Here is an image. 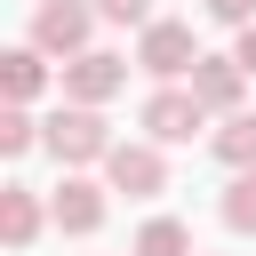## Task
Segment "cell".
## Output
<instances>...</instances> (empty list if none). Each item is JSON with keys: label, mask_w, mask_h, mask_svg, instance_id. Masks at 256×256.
Returning <instances> with one entry per match:
<instances>
[{"label": "cell", "mask_w": 256, "mask_h": 256, "mask_svg": "<svg viewBox=\"0 0 256 256\" xmlns=\"http://www.w3.org/2000/svg\"><path fill=\"white\" fill-rule=\"evenodd\" d=\"M40 144H48L64 168H104L120 136L104 128V112H96V104H56V112L40 120Z\"/></svg>", "instance_id": "1"}, {"label": "cell", "mask_w": 256, "mask_h": 256, "mask_svg": "<svg viewBox=\"0 0 256 256\" xmlns=\"http://www.w3.org/2000/svg\"><path fill=\"white\" fill-rule=\"evenodd\" d=\"M192 64H200V40H192V24H184V16H152V24L136 32V72H152L160 88L192 80Z\"/></svg>", "instance_id": "2"}, {"label": "cell", "mask_w": 256, "mask_h": 256, "mask_svg": "<svg viewBox=\"0 0 256 256\" xmlns=\"http://www.w3.org/2000/svg\"><path fill=\"white\" fill-rule=\"evenodd\" d=\"M96 24H104L96 0H40V8H32V48L56 56V64H72V56H88Z\"/></svg>", "instance_id": "3"}, {"label": "cell", "mask_w": 256, "mask_h": 256, "mask_svg": "<svg viewBox=\"0 0 256 256\" xmlns=\"http://www.w3.org/2000/svg\"><path fill=\"white\" fill-rule=\"evenodd\" d=\"M200 128H208V104H200V96H192L184 80H176V88H152V96H144V144H160V152H168V144H192Z\"/></svg>", "instance_id": "4"}, {"label": "cell", "mask_w": 256, "mask_h": 256, "mask_svg": "<svg viewBox=\"0 0 256 256\" xmlns=\"http://www.w3.org/2000/svg\"><path fill=\"white\" fill-rule=\"evenodd\" d=\"M128 64H136V56H112V48H88V56H72V64L56 72V80H64V104H96V112H104V104L128 88Z\"/></svg>", "instance_id": "5"}, {"label": "cell", "mask_w": 256, "mask_h": 256, "mask_svg": "<svg viewBox=\"0 0 256 256\" xmlns=\"http://www.w3.org/2000/svg\"><path fill=\"white\" fill-rule=\"evenodd\" d=\"M104 192H112V184H96V176L64 168V184L48 192V224H56V232H72V240H88V232L104 224Z\"/></svg>", "instance_id": "6"}, {"label": "cell", "mask_w": 256, "mask_h": 256, "mask_svg": "<svg viewBox=\"0 0 256 256\" xmlns=\"http://www.w3.org/2000/svg\"><path fill=\"white\" fill-rule=\"evenodd\" d=\"M104 184H112V192H128V200H152V192H168V160H160V144H112V160H104Z\"/></svg>", "instance_id": "7"}, {"label": "cell", "mask_w": 256, "mask_h": 256, "mask_svg": "<svg viewBox=\"0 0 256 256\" xmlns=\"http://www.w3.org/2000/svg\"><path fill=\"white\" fill-rule=\"evenodd\" d=\"M184 88H192L216 120H232V112H240V96H248V72H240V56H200Z\"/></svg>", "instance_id": "8"}, {"label": "cell", "mask_w": 256, "mask_h": 256, "mask_svg": "<svg viewBox=\"0 0 256 256\" xmlns=\"http://www.w3.org/2000/svg\"><path fill=\"white\" fill-rule=\"evenodd\" d=\"M40 88H48V56H40L32 40H24V48H0V96H8V104H32Z\"/></svg>", "instance_id": "9"}, {"label": "cell", "mask_w": 256, "mask_h": 256, "mask_svg": "<svg viewBox=\"0 0 256 256\" xmlns=\"http://www.w3.org/2000/svg\"><path fill=\"white\" fill-rule=\"evenodd\" d=\"M40 224H48L40 192H32V184H8V192H0V240H8V248H32Z\"/></svg>", "instance_id": "10"}, {"label": "cell", "mask_w": 256, "mask_h": 256, "mask_svg": "<svg viewBox=\"0 0 256 256\" xmlns=\"http://www.w3.org/2000/svg\"><path fill=\"white\" fill-rule=\"evenodd\" d=\"M128 256H200V248H192V224L184 216H144L136 240H128Z\"/></svg>", "instance_id": "11"}, {"label": "cell", "mask_w": 256, "mask_h": 256, "mask_svg": "<svg viewBox=\"0 0 256 256\" xmlns=\"http://www.w3.org/2000/svg\"><path fill=\"white\" fill-rule=\"evenodd\" d=\"M208 144H216V160H224L232 176H240V168H256V112H232Z\"/></svg>", "instance_id": "12"}, {"label": "cell", "mask_w": 256, "mask_h": 256, "mask_svg": "<svg viewBox=\"0 0 256 256\" xmlns=\"http://www.w3.org/2000/svg\"><path fill=\"white\" fill-rule=\"evenodd\" d=\"M224 224H232V232H256V168H240V176L224 184Z\"/></svg>", "instance_id": "13"}, {"label": "cell", "mask_w": 256, "mask_h": 256, "mask_svg": "<svg viewBox=\"0 0 256 256\" xmlns=\"http://www.w3.org/2000/svg\"><path fill=\"white\" fill-rule=\"evenodd\" d=\"M32 144H40V120H32L24 104H8V112H0V152H8V160H24Z\"/></svg>", "instance_id": "14"}, {"label": "cell", "mask_w": 256, "mask_h": 256, "mask_svg": "<svg viewBox=\"0 0 256 256\" xmlns=\"http://www.w3.org/2000/svg\"><path fill=\"white\" fill-rule=\"evenodd\" d=\"M96 16H104V24H136V32H144V24H152V0H96Z\"/></svg>", "instance_id": "15"}, {"label": "cell", "mask_w": 256, "mask_h": 256, "mask_svg": "<svg viewBox=\"0 0 256 256\" xmlns=\"http://www.w3.org/2000/svg\"><path fill=\"white\" fill-rule=\"evenodd\" d=\"M200 16H208V24H232V32H240V24H256V0H200Z\"/></svg>", "instance_id": "16"}, {"label": "cell", "mask_w": 256, "mask_h": 256, "mask_svg": "<svg viewBox=\"0 0 256 256\" xmlns=\"http://www.w3.org/2000/svg\"><path fill=\"white\" fill-rule=\"evenodd\" d=\"M232 56H240V72L256 80V24H240V32H232Z\"/></svg>", "instance_id": "17"}]
</instances>
